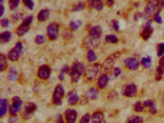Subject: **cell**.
Returning <instances> with one entry per match:
<instances>
[{"instance_id":"cell-1","label":"cell","mask_w":164,"mask_h":123,"mask_svg":"<svg viewBox=\"0 0 164 123\" xmlns=\"http://www.w3.org/2000/svg\"><path fill=\"white\" fill-rule=\"evenodd\" d=\"M102 70V66L98 64V63H91L87 69H85V73H84V76H85V80L87 81H94L95 79H98L100 76V73Z\"/></svg>"},{"instance_id":"cell-2","label":"cell","mask_w":164,"mask_h":123,"mask_svg":"<svg viewBox=\"0 0 164 123\" xmlns=\"http://www.w3.org/2000/svg\"><path fill=\"white\" fill-rule=\"evenodd\" d=\"M85 73V68L83 65V63L80 62H74V64L70 66V80L73 83H78L80 76Z\"/></svg>"},{"instance_id":"cell-3","label":"cell","mask_w":164,"mask_h":123,"mask_svg":"<svg viewBox=\"0 0 164 123\" xmlns=\"http://www.w3.org/2000/svg\"><path fill=\"white\" fill-rule=\"evenodd\" d=\"M32 21H33L32 15H30V16L25 17V19H24V21H22V24L17 27V30H16V34L21 37V36H24L26 32H29V30H30V26H31V24H32Z\"/></svg>"},{"instance_id":"cell-4","label":"cell","mask_w":164,"mask_h":123,"mask_svg":"<svg viewBox=\"0 0 164 123\" xmlns=\"http://www.w3.org/2000/svg\"><path fill=\"white\" fill-rule=\"evenodd\" d=\"M64 97V88L59 84L54 88V91H53V96H52V102L56 105V106H59L62 105V100Z\"/></svg>"},{"instance_id":"cell-5","label":"cell","mask_w":164,"mask_h":123,"mask_svg":"<svg viewBox=\"0 0 164 123\" xmlns=\"http://www.w3.org/2000/svg\"><path fill=\"white\" fill-rule=\"evenodd\" d=\"M21 53H22V43H21V42H17V43L12 47V49L9 52L7 58H9V61L16 62V61H19Z\"/></svg>"},{"instance_id":"cell-6","label":"cell","mask_w":164,"mask_h":123,"mask_svg":"<svg viewBox=\"0 0 164 123\" xmlns=\"http://www.w3.org/2000/svg\"><path fill=\"white\" fill-rule=\"evenodd\" d=\"M22 107V100L19 96H14L12 97V103L9 106V112L11 116H16L19 113V111Z\"/></svg>"},{"instance_id":"cell-7","label":"cell","mask_w":164,"mask_h":123,"mask_svg":"<svg viewBox=\"0 0 164 123\" xmlns=\"http://www.w3.org/2000/svg\"><path fill=\"white\" fill-rule=\"evenodd\" d=\"M120 52H116V53H114V54H111V56H109L105 62H104V65H102V69H104V71H110L112 68H114V65H115V63L117 61V58L120 57Z\"/></svg>"},{"instance_id":"cell-8","label":"cell","mask_w":164,"mask_h":123,"mask_svg":"<svg viewBox=\"0 0 164 123\" xmlns=\"http://www.w3.org/2000/svg\"><path fill=\"white\" fill-rule=\"evenodd\" d=\"M58 34H59V25L56 24V22L49 24L48 27H47V36H48V38L51 41H54V39H57Z\"/></svg>"},{"instance_id":"cell-9","label":"cell","mask_w":164,"mask_h":123,"mask_svg":"<svg viewBox=\"0 0 164 123\" xmlns=\"http://www.w3.org/2000/svg\"><path fill=\"white\" fill-rule=\"evenodd\" d=\"M99 44H100V38H94V37H91L89 34L83 39V46L89 48V49H93V48L98 47Z\"/></svg>"},{"instance_id":"cell-10","label":"cell","mask_w":164,"mask_h":123,"mask_svg":"<svg viewBox=\"0 0 164 123\" xmlns=\"http://www.w3.org/2000/svg\"><path fill=\"white\" fill-rule=\"evenodd\" d=\"M36 110H37V106L32 103V102H30V103H27V105H25V107H24V111H22V118L24 120H29L31 116H32L33 113L36 112Z\"/></svg>"},{"instance_id":"cell-11","label":"cell","mask_w":164,"mask_h":123,"mask_svg":"<svg viewBox=\"0 0 164 123\" xmlns=\"http://www.w3.org/2000/svg\"><path fill=\"white\" fill-rule=\"evenodd\" d=\"M37 76L42 80H47L51 76V68L48 65H41L37 70Z\"/></svg>"},{"instance_id":"cell-12","label":"cell","mask_w":164,"mask_h":123,"mask_svg":"<svg viewBox=\"0 0 164 123\" xmlns=\"http://www.w3.org/2000/svg\"><path fill=\"white\" fill-rule=\"evenodd\" d=\"M77 117H78V113H77V111L73 110V108H68L66 111V113H64L66 123H75Z\"/></svg>"},{"instance_id":"cell-13","label":"cell","mask_w":164,"mask_h":123,"mask_svg":"<svg viewBox=\"0 0 164 123\" xmlns=\"http://www.w3.org/2000/svg\"><path fill=\"white\" fill-rule=\"evenodd\" d=\"M124 63H125V66L130 70H137L139 68V64H141V62H138L136 58H132V57L131 58H126Z\"/></svg>"},{"instance_id":"cell-14","label":"cell","mask_w":164,"mask_h":123,"mask_svg":"<svg viewBox=\"0 0 164 123\" xmlns=\"http://www.w3.org/2000/svg\"><path fill=\"white\" fill-rule=\"evenodd\" d=\"M137 86L134 84H127L125 88H124V95L126 97H134L137 95Z\"/></svg>"},{"instance_id":"cell-15","label":"cell","mask_w":164,"mask_h":123,"mask_svg":"<svg viewBox=\"0 0 164 123\" xmlns=\"http://www.w3.org/2000/svg\"><path fill=\"white\" fill-rule=\"evenodd\" d=\"M157 10H158V7H157L156 2L152 0V1H149V2L146 5V7H144V15H146V16H151V15L156 14Z\"/></svg>"},{"instance_id":"cell-16","label":"cell","mask_w":164,"mask_h":123,"mask_svg":"<svg viewBox=\"0 0 164 123\" xmlns=\"http://www.w3.org/2000/svg\"><path fill=\"white\" fill-rule=\"evenodd\" d=\"M109 81H110L109 75H107V74H101V75L98 78V80H96V85H98L99 89H105V88L107 86Z\"/></svg>"},{"instance_id":"cell-17","label":"cell","mask_w":164,"mask_h":123,"mask_svg":"<svg viewBox=\"0 0 164 123\" xmlns=\"http://www.w3.org/2000/svg\"><path fill=\"white\" fill-rule=\"evenodd\" d=\"M67 98H68V103H69V105H77V103L79 102V96H78V93H77V90L69 91Z\"/></svg>"},{"instance_id":"cell-18","label":"cell","mask_w":164,"mask_h":123,"mask_svg":"<svg viewBox=\"0 0 164 123\" xmlns=\"http://www.w3.org/2000/svg\"><path fill=\"white\" fill-rule=\"evenodd\" d=\"M91 123H106L104 118V113L101 111H95L91 115Z\"/></svg>"},{"instance_id":"cell-19","label":"cell","mask_w":164,"mask_h":123,"mask_svg":"<svg viewBox=\"0 0 164 123\" xmlns=\"http://www.w3.org/2000/svg\"><path fill=\"white\" fill-rule=\"evenodd\" d=\"M143 103H144V106L148 108V111H149V113H151V115H156V113H157L156 102H154L153 100H146Z\"/></svg>"},{"instance_id":"cell-20","label":"cell","mask_w":164,"mask_h":123,"mask_svg":"<svg viewBox=\"0 0 164 123\" xmlns=\"http://www.w3.org/2000/svg\"><path fill=\"white\" fill-rule=\"evenodd\" d=\"M9 106L10 105H7V100L5 98L0 100V117H4L6 115V112L9 111Z\"/></svg>"},{"instance_id":"cell-21","label":"cell","mask_w":164,"mask_h":123,"mask_svg":"<svg viewBox=\"0 0 164 123\" xmlns=\"http://www.w3.org/2000/svg\"><path fill=\"white\" fill-rule=\"evenodd\" d=\"M89 7L100 11L104 7V2H102V0H90L89 1Z\"/></svg>"},{"instance_id":"cell-22","label":"cell","mask_w":164,"mask_h":123,"mask_svg":"<svg viewBox=\"0 0 164 123\" xmlns=\"http://www.w3.org/2000/svg\"><path fill=\"white\" fill-rule=\"evenodd\" d=\"M48 17H49V10H48V9H43V10H41V11L38 12V15H37V19H38L40 22H45V21H47Z\"/></svg>"},{"instance_id":"cell-23","label":"cell","mask_w":164,"mask_h":123,"mask_svg":"<svg viewBox=\"0 0 164 123\" xmlns=\"http://www.w3.org/2000/svg\"><path fill=\"white\" fill-rule=\"evenodd\" d=\"M102 34V30L100 26H93L90 30H89V36L94 37V38H100Z\"/></svg>"},{"instance_id":"cell-24","label":"cell","mask_w":164,"mask_h":123,"mask_svg":"<svg viewBox=\"0 0 164 123\" xmlns=\"http://www.w3.org/2000/svg\"><path fill=\"white\" fill-rule=\"evenodd\" d=\"M152 33H153V29H152L151 26H146V27L143 29V31L141 32V37H142V39L147 41V39H149V38H151Z\"/></svg>"},{"instance_id":"cell-25","label":"cell","mask_w":164,"mask_h":123,"mask_svg":"<svg viewBox=\"0 0 164 123\" xmlns=\"http://www.w3.org/2000/svg\"><path fill=\"white\" fill-rule=\"evenodd\" d=\"M87 97L89 98V100H96L99 97V91L96 88H91V89H89L88 91H87Z\"/></svg>"},{"instance_id":"cell-26","label":"cell","mask_w":164,"mask_h":123,"mask_svg":"<svg viewBox=\"0 0 164 123\" xmlns=\"http://www.w3.org/2000/svg\"><path fill=\"white\" fill-rule=\"evenodd\" d=\"M11 39V32L10 31H4L0 34V42L1 43H7Z\"/></svg>"},{"instance_id":"cell-27","label":"cell","mask_w":164,"mask_h":123,"mask_svg":"<svg viewBox=\"0 0 164 123\" xmlns=\"http://www.w3.org/2000/svg\"><path fill=\"white\" fill-rule=\"evenodd\" d=\"M144 108H146V106H144V103L141 102V101H137V102L133 105V111H136V112H143Z\"/></svg>"},{"instance_id":"cell-28","label":"cell","mask_w":164,"mask_h":123,"mask_svg":"<svg viewBox=\"0 0 164 123\" xmlns=\"http://www.w3.org/2000/svg\"><path fill=\"white\" fill-rule=\"evenodd\" d=\"M0 71H5V69L7 68V58L4 54L0 56Z\"/></svg>"},{"instance_id":"cell-29","label":"cell","mask_w":164,"mask_h":123,"mask_svg":"<svg viewBox=\"0 0 164 123\" xmlns=\"http://www.w3.org/2000/svg\"><path fill=\"white\" fill-rule=\"evenodd\" d=\"M87 59H88V62H90V63H94V62L96 61V54H95V52H94L93 49H89V51H88V53H87Z\"/></svg>"},{"instance_id":"cell-30","label":"cell","mask_w":164,"mask_h":123,"mask_svg":"<svg viewBox=\"0 0 164 123\" xmlns=\"http://www.w3.org/2000/svg\"><path fill=\"white\" fill-rule=\"evenodd\" d=\"M126 123H143V118L139 116H130Z\"/></svg>"},{"instance_id":"cell-31","label":"cell","mask_w":164,"mask_h":123,"mask_svg":"<svg viewBox=\"0 0 164 123\" xmlns=\"http://www.w3.org/2000/svg\"><path fill=\"white\" fill-rule=\"evenodd\" d=\"M141 64H142V66H143L144 69H148V68L151 66V64H152V59H151V57H144V58H142Z\"/></svg>"},{"instance_id":"cell-32","label":"cell","mask_w":164,"mask_h":123,"mask_svg":"<svg viewBox=\"0 0 164 123\" xmlns=\"http://www.w3.org/2000/svg\"><path fill=\"white\" fill-rule=\"evenodd\" d=\"M105 41L107 42V43H117L119 42V38L115 36V34H107L106 37H105Z\"/></svg>"},{"instance_id":"cell-33","label":"cell","mask_w":164,"mask_h":123,"mask_svg":"<svg viewBox=\"0 0 164 123\" xmlns=\"http://www.w3.org/2000/svg\"><path fill=\"white\" fill-rule=\"evenodd\" d=\"M163 73H164V66L159 65V66L157 68V73H156V79H157L158 81L162 80V78H163Z\"/></svg>"},{"instance_id":"cell-34","label":"cell","mask_w":164,"mask_h":123,"mask_svg":"<svg viewBox=\"0 0 164 123\" xmlns=\"http://www.w3.org/2000/svg\"><path fill=\"white\" fill-rule=\"evenodd\" d=\"M9 80L10 81H15L16 79H17V71H16V69L15 68H12L11 70H10V73H9Z\"/></svg>"},{"instance_id":"cell-35","label":"cell","mask_w":164,"mask_h":123,"mask_svg":"<svg viewBox=\"0 0 164 123\" xmlns=\"http://www.w3.org/2000/svg\"><path fill=\"white\" fill-rule=\"evenodd\" d=\"M80 25H82V24H80V21H72V22H69V30L70 31L78 30Z\"/></svg>"},{"instance_id":"cell-36","label":"cell","mask_w":164,"mask_h":123,"mask_svg":"<svg viewBox=\"0 0 164 123\" xmlns=\"http://www.w3.org/2000/svg\"><path fill=\"white\" fill-rule=\"evenodd\" d=\"M89 122H91V115L90 113H85L80 118V121H79V123H89Z\"/></svg>"},{"instance_id":"cell-37","label":"cell","mask_w":164,"mask_h":123,"mask_svg":"<svg viewBox=\"0 0 164 123\" xmlns=\"http://www.w3.org/2000/svg\"><path fill=\"white\" fill-rule=\"evenodd\" d=\"M20 4V0H9V7L11 10H15Z\"/></svg>"},{"instance_id":"cell-38","label":"cell","mask_w":164,"mask_h":123,"mask_svg":"<svg viewBox=\"0 0 164 123\" xmlns=\"http://www.w3.org/2000/svg\"><path fill=\"white\" fill-rule=\"evenodd\" d=\"M35 42H36V44H43V43L46 42V38H45V36H42V34H38V36H36V38H35Z\"/></svg>"},{"instance_id":"cell-39","label":"cell","mask_w":164,"mask_h":123,"mask_svg":"<svg viewBox=\"0 0 164 123\" xmlns=\"http://www.w3.org/2000/svg\"><path fill=\"white\" fill-rule=\"evenodd\" d=\"M157 56H158V57L164 56V43L158 44V47H157Z\"/></svg>"},{"instance_id":"cell-40","label":"cell","mask_w":164,"mask_h":123,"mask_svg":"<svg viewBox=\"0 0 164 123\" xmlns=\"http://www.w3.org/2000/svg\"><path fill=\"white\" fill-rule=\"evenodd\" d=\"M22 2H24V5H25L27 9H30V10H32L33 7H35L33 0H22Z\"/></svg>"},{"instance_id":"cell-41","label":"cell","mask_w":164,"mask_h":123,"mask_svg":"<svg viewBox=\"0 0 164 123\" xmlns=\"http://www.w3.org/2000/svg\"><path fill=\"white\" fill-rule=\"evenodd\" d=\"M84 7H85V4H84V2H79V4H77V5L73 7V11L77 12L78 10H83Z\"/></svg>"},{"instance_id":"cell-42","label":"cell","mask_w":164,"mask_h":123,"mask_svg":"<svg viewBox=\"0 0 164 123\" xmlns=\"http://www.w3.org/2000/svg\"><path fill=\"white\" fill-rule=\"evenodd\" d=\"M22 17V12H15L12 16H11V21H14V22H16L19 19H21Z\"/></svg>"},{"instance_id":"cell-43","label":"cell","mask_w":164,"mask_h":123,"mask_svg":"<svg viewBox=\"0 0 164 123\" xmlns=\"http://www.w3.org/2000/svg\"><path fill=\"white\" fill-rule=\"evenodd\" d=\"M153 1L156 2L157 7H158V11H161V10L164 7V0H153Z\"/></svg>"},{"instance_id":"cell-44","label":"cell","mask_w":164,"mask_h":123,"mask_svg":"<svg viewBox=\"0 0 164 123\" xmlns=\"http://www.w3.org/2000/svg\"><path fill=\"white\" fill-rule=\"evenodd\" d=\"M153 20H154L156 22H158V24H162V22H163V20H162V17H161V14H159V11L154 14V16H153Z\"/></svg>"},{"instance_id":"cell-45","label":"cell","mask_w":164,"mask_h":123,"mask_svg":"<svg viewBox=\"0 0 164 123\" xmlns=\"http://www.w3.org/2000/svg\"><path fill=\"white\" fill-rule=\"evenodd\" d=\"M120 74H121V69L120 68H114L112 69V76L114 78H117Z\"/></svg>"},{"instance_id":"cell-46","label":"cell","mask_w":164,"mask_h":123,"mask_svg":"<svg viewBox=\"0 0 164 123\" xmlns=\"http://www.w3.org/2000/svg\"><path fill=\"white\" fill-rule=\"evenodd\" d=\"M66 120H63V116H61V115H58L57 117H56V123H64Z\"/></svg>"},{"instance_id":"cell-47","label":"cell","mask_w":164,"mask_h":123,"mask_svg":"<svg viewBox=\"0 0 164 123\" xmlns=\"http://www.w3.org/2000/svg\"><path fill=\"white\" fill-rule=\"evenodd\" d=\"M1 26L2 27H7L9 26V20L7 19H2L1 20Z\"/></svg>"},{"instance_id":"cell-48","label":"cell","mask_w":164,"mask_h":123,"mask_svg":"<svg viewBox=\"0 0 164 123\" xmlns=\"http://www.w3.org/2000/svg\"><path fill=\"white\" fill-rule=\"evenodd\" d=\"M112 24H114V29H115V30L116 31L120 30V25H119V22H117L116 20H114V21H112Z\"/></svg>"},{"instance_id":"cell-49","label":"cell","mask_w":164,"mask_h":123,"mask_svg":"<svg viewBox=\"0 0 164 123\" xmlns=\"http://www.w3.org/2000/svg\"><path fill=\"white\" fill-rule=\"evenodd\" d=\"M16 122H17V117L16 116H12V117L9 118V123H16Z\"/></svg>"},{"instance_id":"cell-50","label":"cell","mask_w":164,"mask_h":123,"mask_svg":"<svg viewBox=\"0 0 164 123\" xmlns=\"http://www.w3.org/2000/svg\"><path fill=\"white\" fill-rule=\"evenodd\" d=\"M114 2H115V0H106V4H107L109 6H112Z\"/></svg>"},{"instance_id":"cell-51","label":"cell","mask_w":164,"mask_h":123,"mask_svg":"<svg viewBox=\"0 0 164 123\" xmlns=\"http://www.w3.org/2000/svg\"><path fill=\"white\" fill-rule=\"evenodd\" d=\"M159 65L164 66V56H162V57H161V59H159Z\"/></svg>"},{"instance_id":"cell-52","label":"cell","mask_w":164,"mask_h":123,"mask_svg":"<svg viewBox=\"0 0 164 123\" xmlns=\"http://www.w3.org/2000/svg\"><path fill=\"white\" fill-rule=\"evenodd\" d=\"M63 79H64V73L61 71V74H59V80H63Z\"/></svg>"},{"instance_id":"cell-53","label":"cell","mask_w":164,"mask_h":123,"mask_svg":"<svg viewBox=\"0 0 164 123\" xmlns=\"http://www.w3.org/2000/svg\"><path fill=\"white\" fill-rule=\"evenodd\" d=\"M162 98H163V102H164V93H163V97H162Z\"/></svg>"}]
</instances>
